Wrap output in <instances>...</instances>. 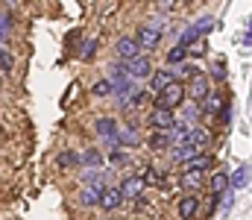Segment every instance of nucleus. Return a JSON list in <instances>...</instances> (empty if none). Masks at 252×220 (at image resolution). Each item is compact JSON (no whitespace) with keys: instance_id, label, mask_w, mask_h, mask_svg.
Returning <instances> with one entry per match:
<instances>
[{"instance_id":"obj_1","label":"nucleus","mask_w":252,"mask_h":220,"mask_svg":"<svg viewBox=\"0 0 252 220\" xmlns=\"http://www.w3.org/2000/svg\"><path fill=\"white\" fill-rule=\"evenodd\" d=\"M185 100H188L185 82H179V79H176V82H170V85L156 97V106H161V109H170V112H173V109H179Z\"/></svg>"},{"instance_id":"obj_2","label":"nucleus","mask_w":252,"mask_h":220,"mask_svg":"<svg viewBox=\"0 0 252 220\" xmlns=\"http://www.w3.org/2000/svg\"><path fill=\"white\" fill-rule=\"evenodd\" d=\"M185 91H188V100H190V103H196V106H199V103H202V100H205L214 88H211V79H208L205 73H199V76H193L188 85H185Z\"/></svg>"},{"instance_id":"obj_3","label":"nucleus","mask_w":252,"mask_h":220,"mask_svg":"<svg viewBox=\"0 0 252 220\" xmlns=\"http://www.w3.org/2000/svg\"><path fill=\"white\" fill-rule=\"evenodd\" d=\"M126 73H129V79H150L153 76V59L147 56V53H141V56H135L132 62H124Z\"/></svg>"},{"instance_id":"obj_4","label":"nucleus","mask_w":252,"mask_h":220,"mask_svg":"<svg viewBox=\"0 0 252 220\" xmlns=\"http://www.w3.org/2000/svg\"><path fill=\"white\" fill-rule=\"evenodd\" d=\"M94 129H97V135L112 147V150L118 147V129H121V124H118L115 118H97V121H94Z\"/></svg>"},{"instance_id":"obj_5","label":"nucleus","mask_w":252,"mask_h":220,"mask_svg":"<svg viewBox=\"0 0 252 220\" xmlns=\"http://www.w3.org/2000/svg\"><path fill=\"white\" fill-rule=\"evenodd\" d=\"M150 126L153 129H173L176 126V112H170V109H161V106H153V112H150Z\"/></svg>"},{"instance_id":"obj_6","label":"nucleus","mask_w":252,"mask_h":220,"mask_svg":"<svg viewBox=\"0 0 252 220\" xmlns=\"http://www.w3.org/2000/svg\"><path fill=\"white\" fill-rule=\"evenodd\" d=\"M199 109H202V115H223V112L229 109V103H226L223 91H220V88H214V91L199 103Z\"/></svg>"},{"instance_id":"obj_7","label":"nucleus","mask_w":252,"mask_h":220,"mask_svg":"<svg viewBox=\"0 0 252 220\" xmlns=\"http://www.w3.org/2000/svg\"><path fill=\"white\" fill-rule=\"evenodd\" d=\"M76 161H79L82 167H88V170H103V167H106L103 153H100V150H94V147H88V150L76 153Z\"/></svg>"},{"instance_id":"obj_8","label":"nucleus","mask_w":252,"mask_h":220,"mask_svg":"<svg viewBox=\"0 0 252 220\" xmlns=\"http://www.w3.org/2000/svg\"><path fill=\"white\" fill-rule=\"evenodd\" d=\"M121 206H124V194H121V188H118V185H106L103 194H100V209L115 212V209H121Z\"/></svg>"},{"instance_id":"obj_9","label":"nucleus","mask_w":252,"mask_h":220,"mask_svg":"<svg viewBox=\"0 0 252 220\" xmlns=\"http://www.w3.org/2000/svg\"><path fill=\"white\" fill-rule=\"evenodd\" d=\"M170 82H176V73L173 71H164V68H161V71H153V76H150V88H147V91H150L153 97H158Z\"/></svg>"},{"instance_id":"obj_10","label":"nucleus","mask_w":252,"mask_h":220,"mask_svg":"<svg viewBox=\"0 0 252 220\" xmlns=\"http://www.w3.org/2000/svg\"><path fill=\"white\" fill-rule=\"evenodd\" d=\"M118 188H121L124 200H138V197L144 194V188H147V185H144V179H141V176H126V179H121V185H118Z\"/></svg>"},{"instance_id":"obj_11","label":"nucleus","mask_w":252,"mask_h":220,"mask_svg":"<svg viewBox=\"0 0 252 220\" xmlns=\"http://www.w3.org/2000/svg\"><path fill=\"white\" fill-rule=\"evenodd\" d=\"M115 53L121 56V62H132L135 56H141V44H138L132 35H126V38H121V41L115 44Z\"/></svg>"},{"instance_id":"obj_12","label":"nucleus","mask_w":252,"mask_h":220,"mask_svg":"<svg viewBox=\"0 0 252 220\" xmlns=\"http://www.w3.org/2000/svg\"><path fill=\"white\" fill-rule=\"evenodd\" d=\"M179 185H182L185 191H196V188H202V185H205V170L185 167V170H182V176H179Z\"/></svg>"},{"instance_id":"obj_13","label":"nucleus","mask_w":252,"mask_h":220,"mask_svg":"<svg viewBox=\"0 0 252 220\" xmlns=\"http://www.w3.org/2000/svg\"><path fill=\"white\" fill-rule=\"evenodd\" d=\"M135 41H138L141 47H147V50H153V47H158V41H161V30H156V27H150V24H144V27L138 30V35H135Z\"/></svg>"},{"instance_id":"obj_14","label":"nucleus","mask_w":252,"mask_h":220,"mask_svg":"<svg viewBox=\"0 0 252 220\" xmlns=\"http://www.w3.org/2000/svg\"><path fill=\"white\" fill-rule=\"evenodd\" d=\"M179 112H182V115H176V124H182V126H188V129L196 126V118L202 115V109H199L196 103H190V100H185V103L179 106Z\"/></svg>"},{"instance_id":"obj_15","label":"nucleus","mask_w":252,"mask_h":220,"mask_svg":"<svg viewBox=\"0 0 252 220\" xmlns=\"http://www.w3.org/2000/svg\"><path fill=\"white\" fill-rule=\"evenodd\" d=\"M199 153H205V150H199V147L193 144H182V147H170V158L176 161V164H188V161H193Z\"/></svg>"},{"instance_id":"obj_16","label":"nucleus","mask_w":252,"mask_h":220,"mask_svg":"<svg viewBox=\"0 0 252 220\" xmlns=\"http://www.w3.org/2000/svg\"><path fill=\"white\" fill-rule=\"evenodd\" d=\"M199 206H202V203H199V197H196V194L182 197V200H179V206H176V209H179V218H182V220H193L196 215H199Z\"/></svg>"},{"instance_id":"obj_17","label":"nucleus","mask_w":252,"mask_h":220,"mask_svg":"<svg viewBox=\"0 0 252 220\" xmlns=\"http://www.w3.org/2000/svg\"><path fill=\"white\" fill-rule=\"evenodd\" d=\"M250 164H238V167H235V173H232V176H229V188H232V191H241V188H247V185H250Z\"/></svg>"},{"instance_id":"obj_18","label":"nucleus","mask_w":252,"mask_h":220,"mask_svg":"<svg viewBox=\"0 0 252 220\" xmlns=\"http://www.w3.org/2000/svg\"><path fill=\"white\" fill-rule=\"evenodd\" d=\"M100 194H103V188H97V185H82V191H79V206H100Z\"/></svg>"},{"instance_id":"obj_19","label":"nucleus","mask_w":252,"mask_h":220,"mask_svg":"<svg viewBox=\"0 0 252 220\" xmlns=\"http://www.w3.org/2000/svg\"><path fill=\"white\" fill-rule=\"evenodd\" d=\"M147 144H150V150H170V129L164 132V129H153V135L147 138Z\"/></svg>"},{"instance_id":"obj_20","label":"nucleus","mask_w":252,"mask_h":220,"mask_svg":"<svg viewBox=\"0 0 252 220\" xmlns=\"http://www.w3.org/2000/svg\"><path fill=\"white\" fill-rule=\"evenodd\" d=\"M208 141H211V132H208L205 126H190V129H188V144L205 150V144H208Z\"/></svg>"},{"instance_id":"obj_21","label":"nucleus","mask_w":252,"mask_h":220,"mask_svg":"<svg viewBox=\"0 0 252 220\" xmlns=\"http://www.w3.org/2000/svg\"><path fill=\"white\" fill-rule=\"evenodd\" d=\"M118 147H121V150L138 147V132H135V126H121V129H118Z\"/></svg>"},{"instance_id":"obj_22","label":"nucleus","mask_w":252,"mask_h":220,"mask_svg":"<svg viewBox=\"0 0 252 220\" xmlns=\"http://www.w3.org/2000/svg\"><path fill=\"white\" fill-rule=\"evenodd\" d=\"M185 59H188V47H182V44H173V47L167 50V65L179 68V65H182Z\"/></svg>"},{"instance_id":"obj_23","label":"nucleus","mask_w":252,"mask_h":220,"mask_svg":"<svg viewBox=\"0 0 252 220\" xmlns=\"http://www.w3.org/2000/svg\"><path fill=\"white\" fill-rule=\"evenodd\" d=\"M199 38H202V35H199V30H196V27L190 24V27H185V32L179 35V41H176V44H182V47H188V50H190V47H193V44H196Z\"/></svg>"},{"instance_id":"obj_24","label":"nucleus","mask_w":252,"mask_h":220,"mask_svg":"<svg viewBox=\"0 0 252 220\" xmlns=\"http://www.w3.org/2000/svg\"><path fill=\"white\" fill-rule=\"evenodd\" d=\"M91 94H94V97H115V85H112L109 79H97V82L91 85Z\"/></svg>"},{"instance_id":"obj_25","label":"nucleus","mask_w":252,"mask_h":220,"mask_svg":"<svg viewBox=\"0 0 252 220\" xmlns=\"http://www.w3.org/2000/svg\"><path fill=\"white\" fill-rule=\"evenodd\" d=\"M185 167H196V170H211V167H214V156H211V153H199V156H196L193 161H188Z\"/></svg>"},{"instance_id":"obj_26","label":"nucleus","mask_w":252,"mask_h":220,"mask_svg":"<svg viewBox=\"0 0 252 220\" xmlns=\"http://www.w3.org/2000/svg\"><path fill=\"white\" fill-rule=\"evenodd\" d=\"M199 73H202V71H199L196 65H185V62H182V65H179V73H176V79L188 85L190 79H193V76H199Z\"/></svg>"},{"instance_id":"obj_27","label":"nucleus","mask_w":252,"mask_h":220,"mask_svg":"<svg viewBox=\"0 0 252 220\" xmlns=\"http://www.w3.org/2000/svg\"><path fill=\"white\" fill-rule=\"evenodd\" d=\"M9 38H12V15L0 12V41H9Z\"/></svg>"},{"instance_id":"obj_28","label":"nucleus","mask_w":252,"mask_h":220,"mask_svg":"<svg viewBox=\"0 0 252 220\" xmlns=\"http://www.w3.org/2000/svg\"><path fill=\"white\" fill-rule=\"evenodd\" d=\"M141 179H144V185H164V173H161V170H156V167H150Z\"/></svg>"},{"instance_id":"obj_29","label":"nucleus","mask_w":252,"mask_h":220,"mask_svg":"<svg viewBox=\"0 0 252 220\" xmlns=\"http://www.w3.org/2000/svg\"><path fill=\"white\" fill-rule=\"evenodd\" d=\"M193 27L199 30V35H208V32L214 30V21H211V15H202V18H196V21H193Z\"/></svg>"},{"instance_id":"obj_30","label":"nucleus","mask_w":252,"mask_h":220,"mask_svg":"<svg viewBox=\"0 0 252 220\" xmlns=\"http://www.w3.org/2000/svg\"><path fill=\"white\" fill-rule=\"evenodd\" d=\"M56 164H59V167H73V164H79V161H76V153H73V150H62L59 158H56Z\"/></svg>"},{"instance_id":"obj_31","label":"nucleus","mask_w":252,"mask_h":220,"mask_svg":"<svg viewBox=\"0 0 252 220\" xmlns=\"http://www.w3.org/2000/svg\"><path fill=\"white\" fill-rule=\"evenodd\" d=\"M211 79H214V82H223V79H226V62H223V59L211 62Z\"/></svg>"},{"instance_id":"obj_32","label":"nucleus","mask_w":252,"mask_h":220,"mask_svg":"<svg viewBox=\"0 0 252 220\" xmlns=\"http://www.w3.org/2000/svg\"><path fill=\"white\" fill-rule=\"evenodd\" d=\"M126 161H129V158H126V150H118V147H115V150L109 153V164H112V167H124Z\"/></svg>"},{"instance_id":"obj_33","label":"nucleus","mask_w":252,"mask_h":220,"mask_svg":"<svg viewBox=\"0 0 252 220\" xmlns=\"http://www.w3.org/2000/svg\"><path fill=\"white\" fill-rule=\"evenodd\" d=\"M15 68V56L9 50H0V71H12Z\"/></svg>"},{"instance_id":"obj_34","label":"nucleus","mask_w":252,"mask_h":220,"mask_svg":"<svg viewBox=\"0 0 252 220\" xmlns=\"http://www.w3.org/2000/svg\"><path fill=\"white\" fill-rule=\"evenodd\" d=\"M232 206H235V191L229 188V191L223 194V206H220V209H226V212H232Z\"/></svg>"},{"instance_id":"obj_35","label":"nucleus","mask_w":252,"mask_h":220,"mask_svg":"<svg viewBox=\"0 0 252 220\" xmlns=\"http://www.w3.org/2000/svg\"><path fill=\"white\" fill-rule=\"evenodd\" d=\"M94 53H97V41H88L82 47V59H94Z\"/></svg>"},{"instance_id":"obj_36","label":"nucleus","mask_w":252,"mask_h":220,"mask_svg":"<svg viewBox=\"0 0 252 220\" xmlns=\"http://www.w3.org/2000/svg\"><path fill=\"white\" fill-rule=\"evenodd\" d=\"M244 44L252 47V18H250V24H247V32H244Z\"/></svg>"},{"instance_id":"obj_37","label":"nucleus","mask_w":252,"mask_h":220,"mask_svg":"<svg viewBox=\"0 0 252 220\" xmlns=\"http://www.w3.org/2000/svg\"><path fill=\"white\" fill-rule=\"evenodd\" d=\"M250 94H252V82H250Z\"/></svg>"}]
</instances>
